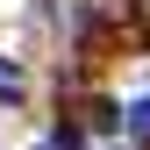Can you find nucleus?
I'll return each instance as SVG.
<instances>
[{
	"label": "nucleus",
	"mask_w": 150,
	"mask_h": 150,
	"mask_svg": "<svg viewBox=\"0 0 150 150\" xmlns=\"http://www.w3.org/2000/svg\"><path fill=\"white\" fill-rule=\"evenodd\" d=\"M129 129H136V136L150 143V100H136V107H129Z\"/></svg>",
	"instance_id": "f257e3e1"
},
{
	"label": "nucleus",
	"mask_w": 150,
	"mask_h": 150,
	"mask_svg": "<svg viewBox=\"0 0 150 150\" xmlns=\"http://www.w3.org/2000/svg\"><path fill=\"white\" fill-rule=\"evenodd\" d=\"M0 93H7V100L22 93V71H14V64H0Z\"/></svg>",
	"instance_id": "f03ea898"
},
{
	"label": "nucleus",
	"mask_w": 150,
	"mask_h": 150,
	"mask_svg": "<svg viewBox=\"0 0 150 150\" xmlns=\"http://www.w3.org/2000/svg\"><path fill=\"white\" fill-rule=\"evenodd\" d=\"M43 150H79V136H71V129H57V136H50Z\"/></svg>",
	"instance_id": "7ed1b4c3"
}]
</instances>
